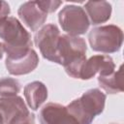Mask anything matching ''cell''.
<instances>
[{
    "label": "cell",
    "instance_id": "1",
    "mask_svg": "<svg viewBox=\"0 0 124 124\" xmlns=\"http://www.w3.org/2000/svg\"><path fill=\"white\" fill-rule=\"evenodd\" d=\"M0 39L6 58H16L32 49V41L29 32L20 21L14 16L0 19Z\"/></svg>",
    "mask_w": 124,
    "mask_h": 124
},
{
    "label": "cell",
    "instance_id": "2",
    "mask_svg": "<svg viewBox=\"0 0 124 124\" xmlns=\"http://www.w3.org/2000/svg\"><path fill=\"white\" fill-rule=\"evenodd\" d=\"M86 50L87 46L84 39L67 34L60 35L57 48L58 64L64 67L70 77L79 78L86 61Z\"/></svg>",
    "mask_w": 124,
    "mask_h": 124
},
{
    "label": "cell",
    "instance_id": "3",
    "mask_svg": "<svg viewBox=\"0 0 124 124\" xmlns=\"http://www.w3.org/2000/svg\"><path fill=\"white\" fill-rule=\"evenodd\" d=\"M106 98V94L100 89L93 88L84 92L66 108L79 124H91L95 116L104 111Z\"/></svg>",
    "mask_w": 124,
    "mask_h": 124
},
{
    "label": "cell",
    "instance_id": "4",
    "mask_svg": "<svg viewBox=\"0 0 124 124\" xmlns=\"http://www.w3.org/2000/svg\"><path fill=\"white\" fill-rule=\"evenodd\" d=\"M88 41L94 51L112 53L120 49L123 43V33L121 28L113 24L94 27L88 34Z\"/></svg>",
    "mask_w": 124,
    "mask_h": 124
},
{
    "label": "cell",
    "instance_id": "5",
    "mask_svg": "<svg viewBox=\"0 0 124 124\" xmlns=\"http://www.w3.org/2000/svg\"><path fill=\"white\" fill-rule=\"evenodd\" d=\"M58 20L67 35L79 36L84 34L90 25L84 9L77 5H66L58 14Z\"/></svg>",
    "mask_w": 124,
    "mask_h": 124
},
{
    "label": "cell",
    "instance_id": "6",
    "mask_svg": "<svg viewBox=\"0 0 124 124\" xmlns=\"http://www.w3.org/2000/svg\"><path fill=\"white\" fill-rule=\"evenodd\" d=\"M59 38V28L53 23H48L42 26L39 31H37L34 37V43L36 46L40 49L43 57L50 62H54L57 64V48Z\"/></svg>",
    "mask_w": 124,
    "mask_h": 124
},
{
    "label": "cell",
    "instance_id": "7",
    "mask_svg": "<svg viewBox=\"0 0 124 124\" xmlns=\"http://www.w3.org/2000/svg\"><path fill=\"white\" fill-rule=\"evenodd\" d=\"M115 64L112 58L108 55L98 54L93 55L89 59H86L81 72L80 79H90L97 74L100 76H108L114 72Z\"/></svg>",
    "mask_w": 124,
    "mask_h": 124
},
{
    "label": "cell",
    "instance_id": "8",
    "mask_svg": "<svg viewBox=\"0 0 124 124\" xmlns=\"http://www.w3.org/2000/svg\"><path fill=\"white\" fill-rule=\"evenodd\" d=\"M40 124H79L65 106L48 103L43 107L39 114Z\"/></svg>",
    "mask_w": 124,
    "mask_h": 124
},
{
    "label": "cell",
    "instance_id": "9",
    "mask_svg": "<svg viewBox=\"0 0 124 124\" xmlns=\"http://www.w3.org/2000/svg\"><path fill=\"white\" fill-rule=\"evenodd\" d=\"M17 15L20 20L31 31H37L44 26L47 17V14L42 11L37 1H28L21 4L18 8Z\"/></svg>",
    "mask_w": 124,
    "mask_h": 124
},
{
    "label": "cell",
    "instance_id": "10",
    "mask_svg": "<svg viewBox=\"0 0 124 124\" xmlns=\"http://www.w3.org/2000/svg\"><path fill=\"white\" fill-rule=\"evenodd\" d=\"M39 64V56L32 48L26 54L16 58H6L5 65L8 72L14 76L26 75L34 71Z\"/></svg>",
    "mask_w": 124,
    "mask_h": 124
},
{
    "label": "cell",
    "instance_id": "11",
    "mask_svg": "<svg viewBox=\"0 0 124 124\" xmlns=\"http://www.w3.org/2000/svg\"><path fill=\"white\" fill-rule=\"evenodd\" d=\"M83 9L89 22L93 25L104 23L110 18L111 5L107 1H88L85 3Z\"/></svg>",
    "mask_w": 124,
    "mask_h": 124
},
{
    "label": "cell",
    "instance_id": "12",
    "mask_svg": "<svg viewBox=\"0 0 124 124\" xmlns=\"http://www.w3.org/2000/svg\"><path fill=\"white\" fill-rule=\"evenodd\" d=\"M25 101L32 110H37L47 99V88L41 81L27 83L23 89Z\"/></svg>",
    "mask_w": 124,
    "mask_h": 124
},
{
    "label": "cell",
    "instance_id": "13",
    "mask_svg": "<svg viewBox=\"0 0 124 124\" xmlns=\"http://www.w3.org/2000/svg\"><path fill=\"white\" fill-rule=\"evenodd\" d=\"M99 85L108 94H116L123 91L122 66L115 72L108 76H100L98 78Z\"/></svg>",
    "mask_w": 124,
    "mask_h": 124
},
{
    "label": "cell",
    "instance_id": "14",
    "mask_svg": "<svg viewBox=\"0 0 124 124\" xmlns=\"http://www.w3.org/2000/svg\"><path fill=\"white\" fill-rule=\"evenodd\" d=\"M20 82L12 78H0V98H9L16 96L20 91Z\"/></svg>",
    "mask_w": 124,
    "mask_h": 124
},
{
    "label": "cell",
    "instance_id": "15",
    "mask_svg": "<svg viewBox=\"0 0 124 124\" xmlns=\"http://www.w3.org/2000/svg\"><path fill=\"white\" fill-rule=\"evenodd\" d=\"M38 6L42 9V11H44L46 14L49 13H53L57 10V8L62 4L61 1H53V0H49V1H37Z\"/></svg>",
    "mask_w": 124,
    "mask_h": 124
},
{
    "label": "cell",
    "instance_id": "16",
    "mask_svg": "<svg viewBox=\"0 0 124 124\" xmlns=\"http://www.w3.org/2000/svg\"><path fill=\"white\" fill-rule=\"evenodd\" d=\"M34 119H35L34 114L31 113L29 115L16 117V118L12 119L11 121H9V122H7L5 124H35Z\"/></svg>",
    "mask_w": 124,
    "mask_h": 124
},
{
    "label": "cell",
    "instance_id": "17",
    "mask_svg": "<svg viewBox=\"0 0 124 124\" xmlns=\"http://www.w3.org/2000/svg\"><path fill=\"white\" fill-rule=\"evenodd\" d=\"M10 13H11V9L9 4L5 1H0V19L9 16Z\"/></svg>",
    "mask_w": 124,
    "mask_h": 124
},
{
    "label": "cell",
    "instance_id": "18",
    "mask_svg": "<svg viewBox=\"0 0 124 124\" xmlns=\"http://www.w3.org/2000/svg\"><path fill=\"white\" fill-rule=\"evenodd\" d=\"M3 53H4V50H3V45H2V43L0 42V59L3 57Z\"/></svg>",
    "mask_w": 124,
    "mask_h": 124
},
{
    "label": "cell",
    "instance_id": "19",
    "mask_svg": "<svg viewBox=\"0 0 124 124\" xmlns=\"http://www.w3.org/2000/svg\"><path fill=\"white\" fill-rule=\"evenodd\" d=\"M4 122H3V116H2V114H1V112H0V124H3Z\"/></svg>",
    "mask_w": 124,
    "mask_h": 124
},
{
    "label": "cell",
    "instance_id": "20",
    "mask_svg": "<svg viewBox=\"0 0 124 124\" xmlns=\"http://www.w3.org/2000/svg\"><path fill=\"white\" fill-rule=\"evenodd\" d=\"M110 124H116V123H110Z\"/></svg>",
    "mask_w": 124,
    "mask_h": 124
}]
</instances>
